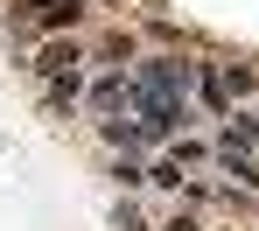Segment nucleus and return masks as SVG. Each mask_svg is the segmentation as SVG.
<instances>
[{
  "mask_svg": "<svg viewBox=\"0 0 259 231\" xmlns=\"http://www.w3.org/2000/svg\"><path fill=\"white\" fill-rule=\"evenodd\" d=\"M133 84H140L147 98H161V105H182V98L196 91V63H182V56H147Z\"/></svg>",
  "mask_w": 259,
  "mask_h": 231,
  "instance_id": "1",
  "label": "nucleus"
},
{
  "mask_svg": "<svg viewBox=\"0 0 259 231\" xmlns=\"http://www.w3.org/2000/svg\"><path fill=\"white\" fill-rule=\"evenodd\" d=\"M196 98H203L210 112H224V119H231V98H224V84H217V63H196Z\"/></svg>",
  "mask_w": 259,
  "mask_h": 231,
  "instance_id": "2",
  "label": "nucleus"
},
{
  "mask_svg": "<svg viewBox=\"0 0 259 231\" xmlns=\"http://www.w3.org/2000/svg\"><path fill=\"white\" fill-rule=\"evenodd\" d=\"M217 84H224V98H231V91H252V63H217Z\"/></svg>",
  "mask_w": 259,
  "mask_h": 231,
  "instance_id": "3",
  "label": "nucleus"
},
{
  "mask_svg": "<svg viewBox=\"0 0 259 231\" xmlns=\"http://www.w3.org/2000/svg\"><path fill=\"white\" fill-rule=\"evenodd\" d=\"M168 231H196V217H168Z\"/></svg>",
  "mask_w": 259,
  "mask_h": 231,
  "instance_id": "4",
  "label": "nucleus"
}]
</instances>
